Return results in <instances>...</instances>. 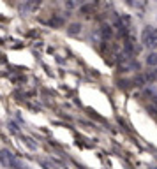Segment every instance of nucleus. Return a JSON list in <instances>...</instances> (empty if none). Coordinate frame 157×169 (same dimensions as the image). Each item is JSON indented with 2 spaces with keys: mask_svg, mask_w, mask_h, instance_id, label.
Here are the masks:
<instances>
[{
  "mask_svg": "<svg viewBox=\"0 0 157 169\" xmlns=\"http://www.w3.org/2000/svg\"><path fill=\"white\" fill-rule=\"evenodd\" d=\"M141 39H143V42H145L148 48H157V28L147 27V28L143 30Z\"/></svg>",
  "mask_w": 157,
  "mask_h": 169,
  "instance_id": "1",
  "label": "nucleus"
},
{
  "mask_svg": "<svg viewBox=\"0 0 157 169\" xmlns=\"http://www.w3.org/2000/svg\"><path fill=\"white\" fill-rule=\"evenodd\" d=\"M147 63H148V65H157V55H155V53L148 55V58H147Z\"/></svg>",
  "mask_w": 157,
  "mask_h": 169,
  "instance_id": "2",
  "label": "nucleus"
}]
</instances>
